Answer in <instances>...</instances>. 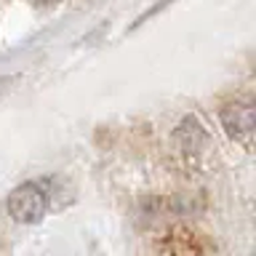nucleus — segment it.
Segmentation results:
<instances>
[{
    "instance_id": "obj_2",
    "label": "nucleus",
    "mask_w": 256,
    "mask_h": 256,
    "mask_svg": "<svg viewBox=\"0 0 256 256\" xmlns=\"http://www.w3.org/2000/svg\"><path fill=\"white\" fill-rule=\"evenodd\" d=\"M222 126L235 142L243 147H254V134H256V107L251 102H232L222 110Z\"/></svg>"
},
{
    "instance_id": "obj_3",
    "label": "nucleus",
    "mask_w": 256,
    "mask_h": 256,
    "mask_svg": "<svg viewBox=\"0 0 256 256\" xmlns=\"http://www.w3.org/2000/svg\"><path fill=\"white\" fill-rule=\"evenodd\" d=\"M166 248L171 256H206L208 254L206 238L200 235V232H195L192 227H184V224H176V227L168 232Z\"/></svg>"
},
{
    "instance_id": "obj_1",
    "label": "nucleus",
    "mask_w": 256,
    "mask_h": 256,
    "mask_svg": "<svg viewBox=\"0 0 256 256\" xmlns=\"http://www.w3.org/2000/svg\"><path fill=\"white\" fill-rule=\"evenodd\" d=\"M46 208H48V192L35 182L19 184V187L8 195V214H11L14 222L38 224V222H43Z\"/></svg>"
},
{
    "instance_id": "obj_4",
    "label": "nucleus",
    "mask_w": 256,
    "mask_h": 256,
    "mask_svg": "<svg viewBox=\"0 0 256 256\" xmlns=\"http://www.w3.org/2000/svg\"><path fill=\"white\" fill-rule=\"evenodd\" d=\"M174 136H176V142H179L182 152H187V155L200 152V147H206V142H208V136L203 131V126H200V120L192 118V115H187L182 120Z\"/></svg>"
},
{
    "instance_id": "obj_6",
    "label": "nucleus",
    "mask_w": 256,
    "mask_h": 256,
    "mask_svg": "<svg viewBox=\"0 0 256 256\" xmlns=\"http://www.w3.org/2000/svg\"><path fill=\"white\" fill-rule=\"evenodd\" d=\"M32 6H56L59 0H30Z\"/></svg>"
},
{
    "instance_id": "obj_5",
    "label": "nucleus",
    "mask_w": 256,
    "mask_h": 256,
    "mask_svg": "<svg viewBox=\"0 0 256 256\" xmlns=\"http://www.w3.org/2000/svg\"><path fill=\"white\" fill-rule=\"evenodd\" d=\"M16 80H19V78H16V75H8V78H0V94H6V91H8V88H11V83H16Z\"/></svg>"
}]
</instances>
